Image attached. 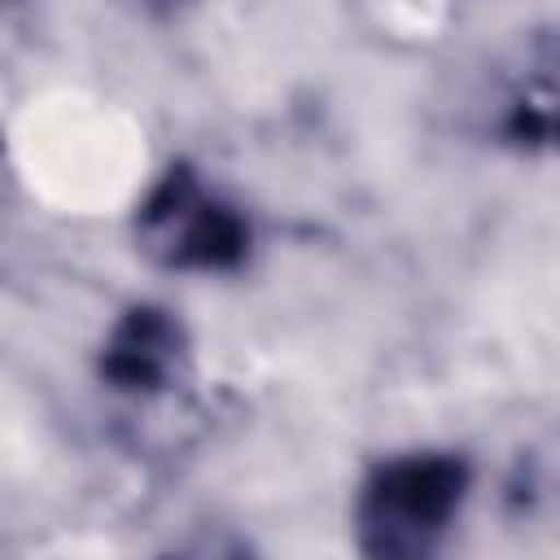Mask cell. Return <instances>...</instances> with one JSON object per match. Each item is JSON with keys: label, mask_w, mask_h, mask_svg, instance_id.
<instances>
[{"label": "cell", "mask_w": 560, "mask_h": 560, "mask_svg": "<svg viewBox=\"0 0 560 560\" xmlns=\"http://www.w3.org/2000/svg\"><path fill=\"white\" fill-rule=\"evenodd\" d=\"M451 494V481L438 468H407L385 486V503H381V529L394 534H416V529H433V521L442 516Z\"/></svg>", "instance_id": "cell-1"}]
</instances>
